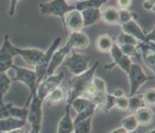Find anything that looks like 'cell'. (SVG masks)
<instances>
[{
  "instance_id": "28",
  "label": "cell",
  "mask_w": 155,
  "mask_h": 133,
  "mask_svg": "<svg viewBox=\"0 0 155 133\" xmlns=\"http://www.w3.org/2000/svg\"><path fill=\"white\" fill-rule=\"evenodd\" d=\"M121 125H122L121 127H123L124 129L129 133L135 132V131L139 127L138 121L134 114H130L123 118V120L121 121Z\"/></svg>"
},
{
  "instance_id": "24",
  "label": "cell",
  "mask_w": 155,
  "mask_h": 133,
  "mask_svg": "<svg viewBox=\"0 0 155 133\" xmlns=\"http://www.w3.org/2000/svg\"><path fill=\"white\" fill-rule=\"evenodd\" d=\"M114 42L112 39L110 35L108 34H101L99 36L96 42H95V46L101 53H110L111 48L114 45Z\"/></svg>"
},
{
  "instance_id": "1",
  "label": "cell",
  "mask_w": 155,
  "mask_h": 133,
  "mask_svg": "<svg viewBox=\"0 0 155 133\" xmlns=\"http://www.w3.org/2000/svg\"><path fill=\"white\" fill-rule=\"evenodd\" d=\"M99 64L100 62L96 61V63L93 65V66L89 68L86 73L73 76L71 78L69 81L71 90H70V96L67 97V107H71V103L74 99L79 97H85L89 86L91 85L92 80L95 77V71L97 69Z\"/></svg>"
},
{
  "instance_id": "15",
  "label": "cell",
  "mask_w": 155,
  "mask_h": 133,
  "mask_svg": "<svg viewBox=\"0 0 155 133\" xmlns=\"http://www.w3.org/2000/svg\"><path fill=\"white\" fill-rule=\"evenodd\" d=\"M67 43L71 49H86L90 45V38L83 31L71 32Z\"/></svg>"
},
{
  "instance_id": "36",
  "label": "cell",
  "mask_w": 155,
  "mask_h": 133,
  "mask_svg": "<svg viewBox=\"0 0 155 133\" xmlns=\"http://www.w3.org/2000/svg\"><path fill=\"white\" fill-rule=\"evenodd\" d=\"M114 107L120 110H127L129 107V99L126 96H122L120 97H114Z\"/></svg>"
},
{
  "instance_id": "40",
  "label": "cell",
  "mask_w": 155,
  "mask_h": 133,
  "mask_svg": "<svg viewBox=\"0 0 155 133\" xmlns=\"http://www.w3.org/2000/svg\"><path fill=\"white\" fill-rule=\"evenodd\" d=\"M108 133H129V132H128L127 131L124 130L123 127H120V128L114 129V130H113L112 131H110V132H108Z\"/></svg>"
},
{
  "instance_id": "41",
  "label": "cell",
  "mask_w": 155,
  "mask_h": 133,
  "mask_svg": "<svg viewBox=\"0 0 155 133\" xmlns=\"http://www.w3.org/2000/svg\"><path fill=\"white\" fill-rule=\"evenodd\" d=\"M9 133H26V131L22 127V128H18V129H16V130L12 131H10Z\"/></svg>"
},
{
  "instance_id": "30",
  "label": "cell",
  "mask_w": 155,
  "mask_h": 133,
  "mask_svg": "<svg viewBox=\"0 0 155 133\" xmlns=\"http://www.w3.org/2000/svg\"><path fill=\"white\" fill-rule=\"evenodd\" d=\"M92 102L90 99L86 98L85 97H79L77 98L74 99L71 103V106H72L74 110L76 111V113L78 114L81 111H83L85 108H86L88 107L89 105L91 104Z\"/></svg>"
},
{
  "instance_id": "4",
  "label": "cell",
  "mask_w": 155,
  "mask_h": 133,
  "mask_svg": "<svg viewBox=\"0 0 155 133\" xmlns=\"http://www.w3.org/2000/svg\"><path fill=\"white\" fill-rule=\"evenodd\" d=\"M42 103L43 101L38 98L35 92L29 102L28 113L27 120H28L32 130H34L37 133H40L41 130V121L43 117Z\"/></svg>"
},
{
  "instance_id": "34",
  "label": "cell",
  "mask_w": 155,
  "mask_h": 133,
  "mask_svg": "<svg viewBox=\"0 0 155 133\" xmlns=\"http://www.w3.org/2000/svg\"><path fill=\"white\" fill-rule=\"evenodd\" d=\"M119 47L120 48L121 52L124 55L128 56L129 57H138L139 56L138 46H134V45H122V46H119Z\"/></svg>"
},
{
  "instance_id": "38",
  "label": "cell",
  "mask_w": 155,
  "mask_h": 133,
  "mask_svg": "<svg viewBox=\"0 0 155 133\" xmlns=\"http://www.w3.org/2000/svg\"><path fill=\"white\" fill-rule=\"evenodd\" d=\"M143 9L147 10V11H152V12H154L155 1H150V0L144 1L143 3Z\"/></svg>"
},
{
  "instance_id": "5",
  "label": "cell",
  "mask_w": 155,
  "mask_h": 133,
  "mask_svg": "<svg viewBox=\"0 0 155 133\" xmlns=\"http://www.w3.org/2000/svg\"><path fill=\"white\" fill-rule=\"evenodd\" d=\"M17 57L15 46L10 42L9 36L5 35L3 45L0 47V73H7L13 66V59Z\"/></svg>"
},
{
  "instance_id": "2",
  "label": "cell",
  "mask_w": 155,
  "mask_h": 133,
  "mask_svg": "<svg viewBox=\"0 0 155 133\" xmlns=\"http://www.w3.org/2000/svg\"><path fill=\"white\" fill-rule=\"evenodd\" d=\"M75 9L74 2H67L63 0H53L39 3V11L43 15L59 17L64 22V18L70 11Z\"/></svg>"
},
{
  "instance_id": "11",
  "label": "cell",
  "mask_w": 155,
  "mask_h": 133,
  "mask_svg": "<svg viewBox=\"0 0 155 133\" xmlns=\"http://www.w3.org/2000/svg\"><path fill=\"white\" fill-rule=\"evenodd\" d=\"M28 113V107L25 106L24 107H18L13 105V102H8L0 105V120L14 117L20 120H26Z\"/></svg>"
},
{
  "instance_id": "25",
  "label": "cell",
  "mask_w": 155,
  "mask_h": 133,
  "mask_svg": "<svg viewBox=\"0 0 155 133\" xmlns=\"http://www.w3.org/2000/svg\"><path fill=\"white\" fill-rule=\"evenodd\" d=\"M106 1L100 0H91V1H76L74 2L75 9L81 12L83 10L88 9H101L103 7Z\"/></svg>"
},
{
  "instance_id": "3",
  "label": "cell",
  "mask_w": 155,
  "mask_h": 133,
  "mask_svg": "<svg viewBox=\"0 0 155 133\" xmlns=\"http://www.w3.org/2000/svg\"><path fill=\"white\" fill-rule=\"evenodd\" d=\"M11 69L13 70L14 73H13V76H9L10 78L16 81V82L23 83L30 90L31 94L29 96L27 104H26V106L28 107L29 102H30L32 96L34 95L36 90H37V75H36V73H35V71H32V70L28 69V68L20 67V66H15V65H13L11 67Z\"/></svg>"
},
{
  "instance_id": "33",
  "label": "cell",
  "mask_w": 155,
  "mask_h": 133,
  "mask_svg": "<svg viewBox=\"0 0 155 133\" xmlns=\"http://www.w3.org/2000/svg\"><path fill=\"white\" fill-rule=\"evenodd\" d=\"M137 18L136 14L130 10H119V24L123 25L131 20H135Z\"/></svg>"
},
{
  "instance_id": "10",
  "label": "cell",
  "mask_w": 155,
  "mask_h": 133,
  "mask_svg": "<svg viewBox=\"0 0 155 133\" xmlns=\"http://www.w3.org/2000/svg\"><path fill=\"white\" fill-rule=\"evenodd\" d=\"M110 53L111 57L113 59V63L111 64H109L108 66H110L106 67V69H110L114 66L117 65V66H120V69H122L124 73L128 74L129 71H130V66H131V64L133 63L131 59H130V57L124 55L121 52L120 47L115 43H114L113 47L111 48Z\"/></svg>"
},
{
  "instance_id": "19",
  "label": "cell",
  "mask_w": 155,
  "mask_h": 133,
  "mask_svg": "<svg viewBox=\"0 0 155 133\" xmlns=\"http://www.w3.org/2000/svg\"><path fill=\"white\" fill-rule=\"evenodd\" d=\"M26 120H20L14 117H9L0 120V132H10L13 130L22 128L25 126Z\"/></svg>"
},
{
  "instance_id": "20",
  "label": "cell",
  "mask_w": 155,
  "mask_h": 133,
  "mask_svg": "<svg viewBox=\"0 0 155 133\" xmlns=\"http://www.w3.org/2000/svg\"><path fill=\"white\" fill-rule=\"evenodd\" d=\"M101 19L108 24H119V10L114 7L101 8Z\"/></svg>"
},
{
  "instance_id": "17",
  "label": "cell",
  "mask_w": 155,
  "mask_h": 133,
  "mask_svg": "<svg viewBox=\"0 0 155 133\" xmlns=\"http://www.w3.org/2000/svg\"><path fill=\"white\" fill-rule=\"evenodd\" d=\"M122 27V30L124 33L132 36L138 42H144L145 40L146 34L143 31V29L140 28V26L138 24L135 20H131L127 23H124Z\"/></svg>"
},
{
  "instance_id": "44",
  "label": "cell",
  "mask_w": 155,
  "mask_h": 133,
  "mask_svg": "<svg viewBox=\"0 0 155 133\" xmlns=\"http://www.w3.org/2000/svg\"><path fill=\"white\" fill-rule=\"evenodd\" d=\"M73 133H74V132H73Z\"/></svg>"
},
{
  "instance_id": "32",
  "label": "cell",
  "mask_w": 155,
  "mask_h": 133,
  "mask_svg": "<svg viewBox=\"0 0 155 133\" xmlns=\"http://www.w3.org/2000/svg\"><path fill=\"white\" fill-rule=\"evenodd\" d=\"M118 46H122V45H134V46H138V41L132 36L124 33V32H120L117 37V40L114 42Z\"/></svg>"
},
{
  "instance_id": "21",
  "label": "cell",
  "mask_w": 155,
  "mask_h": 133,
  "mask_svg": "<svg viewBox=\"0 0 155 133\" xmlns=\"http://www.w3.org/2000/svg\"><path fill=\"white\" fill-rule=\"evenodd\" d=\"M82 15L84 28L91 26L101 19V9H88L81 12Z\"/></svg>"
},
{
  "instance_id": "8",
  "label": "cell",
  "mask_w": 155,
  "mask_h": 133,
  "mask_svg": "<svg viewBox=\"0 0 155 133\" xmlns=\"http://www.w3.org/2000/svg\"><path fill=\"white\" fill-rule=\"evenodd\" d=\"M64 73H59L58 74H52L51 76L45 77L37 87L36 94L38 97L42 101H45L48 95L59 87L64 78Z\"/></svg>"
},
{
  "instance_id": "14",
  "label": "cell",
  "mask_w": 155,
  "mask_h": 133,
  "mask_svg": "<svg viewBox=\"0 0 155 133\" xmlns=\"http://www.w3.org/2000/svg\"><path fill=\"white\" fill-rule=\"evenodd\" d=\"M71 51V48H70L69 45L66 43L63 47L57 48V50L54 52V53L51 56L49 66H48L46 77L54 74L55 71L57 69V67L60 66L61 64L63 63L66 57L70 53Z\"/></svg>"
},
{
  "instance_id": "43",
  "label": "cell",
  "mask_w": 155,
  "mask_h": 133,
  "mask_svg": "<svg viewBox=\"0 0 155 133\" xmlns=\"http://www.w3.org/2000/svg\"><path fill=\"white\" fill-rule=\"evenodd\" d=\"M3 104V103H2V102H1V101H0V105H2Z\"/></svg>"
},
{
  "instance_id": "35",
  "label": "cell",
  "mask_w": 155,
  "mask_h": 133,
  "mask_svg": "<svg viewBox=\"0 0 155 133\" xmlns=\"http://www.w3.org/2000/svg\"><path fill=\"white\" fill-rule=\"evenodd\" d=\"M143 93V101L146 107H153L155 104V90L153 87L149 88Z\"/></svg>"
},
{
  "instance_id": "22",
  "label": "cell",
  "mask_w": 155,
  "mask_h": 133,
  "mask_svg": "<svg viewBox=\"0 0 155 133\" xmlns=\"http://www.w3.org/2000/svg\"><path fill=\"white\" fill-rule=\"evenodd\" d=\"M67 99V93L63 87H57L53 91L50 92L46 97L45 101L50 106H55L61 103V101Z\"/></svg>"
},
{
  "instance_id": "6",
  "label": "cell",
  "mask_w": 155,
  "mask_h": 133,
  "mask_svg": "<svg viewBox=\"0 0 155 133\" xmlns=\"http://www.w3.org/2000/svg\"><path fill=\"white\" fill-rule=\"evenodd\" d=\"M61 42V37H57L55 38L49 48L46 52H44L43 57L41 61L38 63L37 66H35V73L37 75V87L46 77L47 71H48V66H49L50 61H51V56L54 53V52L58 48Z\"/></svg>"
},
{
  "instance_id": "13",
  "label": "cell",
  "mask_w": 155,
  "mask_h": 133,
  "mask_svg": "<svg viewBox=\"0 0 155 133\" xmlns=\"http://www.w3.org/2000/svg\"><path fill=\"white\" fill-rule=\"evenodd\" d=\"M64 28L70 32L82 31L84 28V22L81 13L76 9L70 11L66 14L63 22Z\"/></svg>"
},
{
  "instance_id": "18",
  "label": "cell",
  "mask_w": 155,
  "mask_h": 133,
  "mask_svg": "<svg viewBox=\"0 0 155 133\" xmlns=\"http://www.w3.org/2000/svg\"><path fill=\"white\" fill-rule=\"evenodd\" d=\"M134 116L138 121L139 126H142V127H148L151 125L154 118V114L152 109L146 106L138 109L134 112Z\"/></svg>"
},
{
  "instance_id": "7",
  "label": "cell",
  "mask_w": 155,
  "mask_h": 133,
  "mask_svg": "<svg viewBox=\"0 0 155 133\" xmlns=\"http://www.w3.org/2000/svg\"><path fill=\"white\" fill-rule=\"evenodd\" d=\"M128 77L130 83V96L135 94L139 91V87L150 79H153L154 77H149L146 75L142 67L139 64L132 63L130 66V71L128 73ZM129 96V97H130Z\"/></svg>"
},
{
  "instance_id": "23",
  "label": "cell",
  "mask_w": 155,
  "mask_h": 133,
  "mask_svg": "<svg viewBox=\"0 0 155 133\" xmlns=\"http://www.w3.org/2000/svg\"><path fill=\"white\" fill-rule=\"evenodd\" d=\"M74 122L70 115V107H66V112L58 124L57 133H73L74 132Z\"/></svg>"
},
{
  "instance_id": "29",
  "label": "cell",
  "mask_w": 155,
  "mask_h": 133,
  "mask_svg": "<svg viewBox=\"0 0 155 133\" xmlns=\"http://www.w3.org/2000/svg\"><path fill=\"white\" fill-rule=\"evenodd\" d=\"M97 109H96V107L94 103H91L86 108H85L83 111H81L80 113L77 114V116L76 117V118L73 120V122H74V125L76 123H78L81 121L86 120L90 117H92V116L94 115V113L95 112Z\"/></svg>"
},
{
  "instance_id": "16",
  "label": "cell",
  "mask_w": 155,
  "mask_h": 133,
  "mask_svg": "<svg viewBox=\"0 0 155 133\" xmlns=\"http://www.w3.org/2000/svg\"><path fill=\"white\" fill-rule=\"evenodd\" d=\"M155 45L149 44L144 42L138 44V49L141 51L143 61L153 73H154V53Z\"/></svg>"
},
{
  "instance_id": "26",
  "label": "cell",
  "mask_w": 155,
  "mask_h": 133,
  "mask_svg": "<svg viewBox=\"0 0 155 133\" xmlns=\"http://www.w3.org/2000/svg\"><path fill=\"white\" fill-rule=\"evenodd\" d=\"M129 107L128 109L132 112L135 111L140 107H145L146 105L143 101V93H135L132 96H130L129 97Z\"/></svg>"
},
{
  "instance_id": "39",
  "label": "cell",
  "mask_w": 155,
  "mask_h": 133,
  "mask_svg": "<svg viewBox=\"0 0 155 133\" xmlns=\"http://www.w3.org/2000/svg\"><path fill=\"white\" fill-rule=\"evenodd\" d=\"M111 95L114 96V97H122V96H124V92L122 89L117 88L114 90L113 92L110 93Z\"/></svg>"
},
{
  "instance_id": "12",
  "label": "cell",
  "mask_w": 155,
  "mask_h": 133,
  "mask_svg": "<svg viewBox=\"0 0 155 133\" xmlns=\"http://www.w3.org/2000/svg\"><path fill=\"white\" fill-rule=\"evenodd\" d=\"M17 56H20L26 63L37 66L43 57L44 52L38 48H19L15 47Z\"/></svg>"
},
{
  "instance_id": "37",
  "label": "cell",
  "mask_w": 155,
  "mask_h": 133,
  "mask_svg": "<svg viewBox=\"0 0 155 133\" xmlns=\"http://www.w3.org/2000/svg\"><path fill=\"white\" fill-rule=\"evenodd\" d=\"M132 4V1L130 0H120V1H117L116 2V5L119 8L118 10H128V9L131 6Z\"/></svg>"
},
{
  "instance_id": "9",
  "label": "cell",
  "mask_w": 155,
  "mask_h": 133,
  "mask_svg": "<svg viewBox=\"0 0 155 133\" xmlns=\"http://www.w3.org/2000/svg\"><path fill=\"white\" fill-rule=\"evenodd\" d=\"M89 61L90 57L88 56L73 52L71 55L64 62V64L70 70V72L76 76L86 73L89 69Z\"/></svg>"
},
{
  "instance_id": "27",
  "label": "cell",
  "mask_w": 155,
  "mask_h": 133,
  "mask_svg": "<svg viewBox=\"0 0 155 133\" xmlns=\"http://www.w3.org/2000/svg\"><path fill=\"white\" fill-rule=\"evenodd\" d=\"M12 79L7 73H0V101L3 103V98L8 92Z\"/></svg>"
},
{
  "instance_id": "31",
  "label": "cell",
  "mask_w": 155,
  "mask_h": 133,
  "mask_svg": "<svg viewBox=\"0 0 155 133\" xmlns=\"http://www.w3.org/2000/svg\"><path fill=\"white\" fill-rule=\"evenodd\" d=\"M92 129V117L75 124L74 133H91Z\"/></svg>"
},
{
  "instance_id": "42",
  "label": "cell",
  "mask_w": 155,
  "mask_h": 133,
  "mask_svg": "<svg viewBox=\"0 0 155 133\" xmlns=\"http://www.w3.org/2000/svg\"><path fill=\"white\" fill-rule=\"evenodd\" d=\"M29 133H37L36 131H35L34 130H32V129H31V131H30V132Z\"/></svg>"
}]
</instances>
